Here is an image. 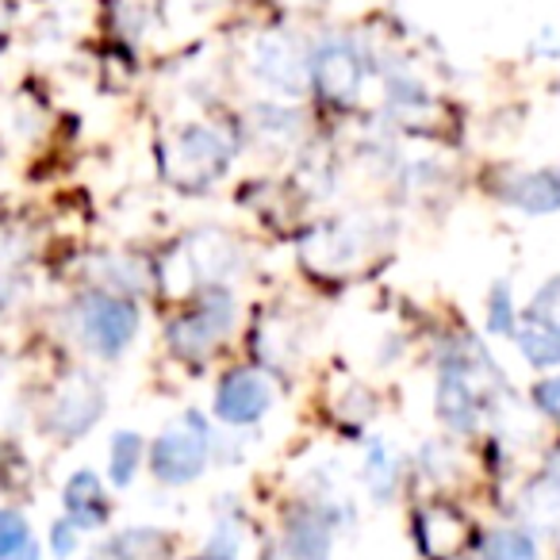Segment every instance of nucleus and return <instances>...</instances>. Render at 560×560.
I'll list each match as a JSON object with an SVG mask.
<instances>
[{
    "mask_svg": "<svg viewBox=\"0 0 560 560\" xmlns=\"http://www.w3.org/2000/svg\"><path fill=\"white\" fill-rule=\"evenodd\" d=\"M139 460H142V438L131 434V430H119L112 438V453H108V472L116 488H127L139 472Z\"/></svg>",
    "mask_w": 560,
    "mask_h": 560,
    "instance_id": "f8f14e48",
    "label": "nucleus"
},
{
    "mask_svg": "<svg viewBox=\"0 0 560 560\" xmlns=\"http://www.w3.org/2000/svg\"><path fill=\"white\" fill-rule=\"evenodd\" d=\"M208 465V430L196 419H180L173 430H165L150 450V468L162 483H188Z\"/></svg>",
    "mask_w": 560,
    "mask_h": 560,
    "instance_id": "f257e3e1",
    "label": "nucleus"
},
{
    "mask_svg": "<svg viewBox=\"0 0 560 560\" xmlns=\"http://www.w3.org/2000/svg\"><path fill=\"white\" fill-rule=\"evenodd\" d=\"M272 404V384L265 381L257 369H238V373L223 376L215 392V415L231 427H249L257 422Z\"/></svg>",
    "mask_w": 560,
    "mask_h": 560,
    "instance_id": "39448f33",
    "label": "nucleus"
},
{
    "mask_svg": "<svg viewBox=\"0 0 560 560\" xmlns=\"http://www.w3.org/2000/svg\"><path fill=\"white\" fill-rule=\"evenodd\" d=\"M506 200H514L526 211H552L560 208V177L557 173H526L511 185Z\"/></svg>",
    "mask_w": 560,
    "mask_h": 560,
    "instance_id": "9b49d317",
    "label": "nucleus"
},
{
    "mask_svg": "<svg viewBox=\"0 0 560 560\" xmlns=\"http://www.w3.org/2000/svg\"><path fill=\"white\" fill-rule=\"evenodd\" d=\"M292 560H327L330 557V526L315 511L292 514L289 534H284Z\"/></svg>",
    "mask_w": 560,
    "mask_h": 560,
    "instance_id": "9d476101",
    "label": "nucleus"
},
{
    "mask_svg": "<svg viewBox=\"0 0 560 560\" xmlns=\"http://www.w3.org/2000/svg\"><path fill=\"white\" fill-rule=\"evenodd\" d=\"M529 55L560 58V20H552V24H545L541 32H537V39L529 43Z\"/></svg>",
    "mask_w": 560,
    "mask_h": 560,
    "instance_id": "aec40b11",
    "label": "nucleus"
},
{
    "mask_svg": "<svg viewBox=\"0 0 560 560\" xmlns=\"http://www.w3.org/2000/svg\"><path fill=\"white\" fill-rule=\"evenodd\" d=\"M101 392H96V384L89 381H78L73 388H66L62 396H58L55 404V430H62L66 438H78L85 434L89 427H93L96 419H101Z\"/></svg>",
    "mask_w": 560,
    "mask_h": 560,
    "instance_id": "6e6552de",
    "label": "nucleus"
},
{
    "mask_svg": "<svg viewBox=\"0 0 560 560\" xmlns=\"http://www.w3.org/2000/svg\"><path fill=\"white\" fill-rule=\"evenodd\" d=\"M438 415H442L453 430H472L476 427L472 384L465 381V373H460L457 365H450L442 373V384H438Z\"/></svg>",
    "mask_w": 560,
    "mask_h": 560,
    "instance_id": "1a4fd4ad",
    "label": "nucleus"
},
{
    "mask_svg": "<svg viewBox=\"0 0 560 560\" xmlns=\"http://www.w3.org/2000/svg\"><path fill=\"white\" fill-rule=\"evenodd\" d=\"M9 560H39V552H35V545H32V541H27V545H24V549H20V552H16V557H9Z\"/></svg>",
    "mask_w": 560,
    "mask_h": 560,
    "instance_id": "4be33fe9",
    "label": "nucleus"
},
{
    "mask_svg": "<svg viewBox=\"0 0 560 560\" xmlns=\"http://www.w3.org/2000/svg\"><path fill=\"white\" fill-rule=\"evenodd\" d=\"M307 78L315 81V89H319L327 101L346 104V101H353V96H358L365 70H361V58H358V50H353L350 43L327 39L312 55V62H307Z\"/></svg>",
    "mask_w": 560,
    "mask_h": 560,
    "instance_id": "20e7f679",
    "label": "nucleus"
},
{
    "mask_svg": "<svg viewBox=\"0 0 560 560\" xmlns=\"http://www.w3.org/2000/svg\"><path fill=\"white\" fill-rule=\"evenodd\" d=\"M529 315H534V327H541L560 338V280H552V284H545V289L537 292Z\"/></svg>",
    "mask_w": 560,
    "mask_h": 560,
    "instance_id": "dca6fc26",
    "label": "nucleus"
},
{
    "mask_svg": "<svg viewBox=\"0 0 560 560\" xmlns=\"http://www.w3.org/2000/svg\"><path fill=\"white\" fill-rule=\"evenodd\" d=\"M234 327V300L226 296L223 289H211L200 296V304L185 315V319L173 323L170 338L173 350L185 353V358H203L211 353V346L219 342L223 335H231Z\"/></svg>",
    "mask_w": 560,
    "mask_h": 560,
    "instance_id": "7ed1b4c3",
    "label": "nucleus"
},
{
    "mask_svg": "<svg viewBox=\"0 0 560 560\" xmlns=\"http://www.w3.org/2000/svg\"><path fill=\"white\" fill-rule=\"evenodd\" d=\"M483 560H537V545L518 529H499L483 545Z\"/></svg>",
    "mask_w": 560,
    "mask_h": 560,
    "instance_id": "4468645a",
    "label": "nucleus"
},
{
    "mask_svg": "<svg viewBox=\"0 0 560 560\" xmlns=\"http://www.w3.org/2000/svg\"><path fill=\"white\" fill-rule=\"evenodd\" d=\"M50 549H55V557H70V552L78 549V526H73L70 518L55 522V529H50Z\"/></svg>",
    "mask_w": 560,
    "mask_h": 560,
    "instance_id": "412c9836",
    "label": "nucleus"
},
{
    "mask_svg": "<svg viewBox=\"0 0 560 560\" xmlns=\"http://www.w3.org/2000/svg\"><path fill=\"white\" fill-rule=\"evenodd\" d=\"M62 503H66V518L73 522L78 529H96L104 526L108 518V499H104V483L96 472L81 468L66 480V491H62Z\"/></svg>",
    "mask_w": 560,
    "mask_h": 560,
    "instance_id": "0eeeda50",
    "label": "nucleus"
},
{
    "mask_svg": "<svg viewBox=\"0 0 560 560\" xmlns=\"http://www.w3.org/2000/svg\"><path fill=\"white\" fill-rule=\"evenodd\" d=\"M534 404L541 407L549 419L560 422V376H549V381H541L534 388Z\"/></svg>",
    "mask_w": 560,
    "mask_h": 560,
    "instance_id": "6ab92c4d",
    "label": "nucleus"
},
{
    "mask_svg": "<svg viewBox=\"0 0 560 560\" xmlns=\"http://www.w3.org/2000/svg\"><path fill=\"white\" fill-rule=\"evenodd\" d=\"M518 346H522V353H526V361H534V365H557L560 361V338L541 327L522 330Z\"/></svg>",
    "mask_w": 560,
    "mask_h": 560,
    "instance_id": "2eb2a0df",
    "label": "nucleus"
},
{
    "mask_svg": "<svg viewBox=\"0 0 560 560\" xmlns=\"http://www.w3.org/2000/svg\"><path fill=\"white\" fill-rule=\"evenodd\" d=\"M254 73L277 93H300L307 81V58L284 35H265L254 47Z\"/></svg>",
    "mask_w": 560,
    "mask_h": 560,
    "instance_id": "423d86ee",
    "label": "nucleus"
},
{
    "mask_svg": "<svg viewBox=\"0 0 560 560\" xmlns=\"http://www.w3.org/2000/svg\"><path fill=\"white\" fill-rule=\"evenodd\" d=\"M135 330H139V312H135V304H127V300H119V296H108V292L85 296V304H81V335H85V342L93 346L96 353H104V358L124 353L127 346H131Z\"/></svg>",
    "mask_w": 560,
    "mask_h": 560,
    "instance_id": "f03ea898",
    "label": "nucleus"
},
{
    "mask_svg": "<svg viewBox=\"0 0 560 560\" xmlns=\"http://www.w3.org/2000/svg\"><path fill=\"white\" fill-rule=\"evenodd\" d=\"M200 560H231V557H200Z\"/></svg>",
    "mask_w": 560,
    "mask_h": 560,
    "instance_id": "5701e85b",
    "label": "nucleus"
},
{
    "mask_svg": "<svg viewBox=\"0 0 560 560\" xmlns=\"http://www.w3.org/2000/svg\"><path fill=\"white\" fill-rule=\"evenodd\" d=\"M495 335H511V292H506V284H499L495 296H491V323H488Z\"/></svg>",
    "mask_w": 560,
    "mask_h": 560,
    "instance_id": "a211bd4d",
    "label": "nucleus"
},
{
    "mask_svg": "<svg viewBox=\"0 0 560 560\" xmlns=\"http://www.w3.org/2000/svg\"><path fill=\"white\" fill-rule=\"evenodd\" d=\"M154 545H158L154 529H127V534L104 541L89 560H147Z\"/></svg>",
    "mask_w": 560,
    "mask_h": 560,
    "instance_id": "ddd939ff",
    "label": "nucleus"
},
{
    "mask_svg": "<svg viewBox=\"0 0 560 560\" xmlns=\"http://www.w3.org/2000/svg\"><path fill=\"white\" fill-rule=\"evenodd\" d=\"M27 541H32V529H27L24 514L4 511V506H0V560L16 557Z\"/></svg>",
    "mask_w": 560,
    "mask_h": 560,
    "instance_id": "f3484780",
    "label": "nucleus"
}]
</instances>
